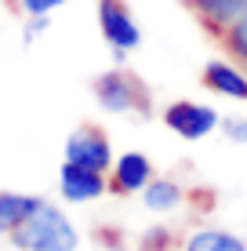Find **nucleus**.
I'll return each instance as SVG.
<instances>
[{
	"instance_id": "12",
	"label": "nucleus",
	"mask_w": 247,
	"mask_h": 251,
	"mask_svg": "<svg viewBox=\"0 0 247 251\" xmlns=\"http://www.w3.org/2000/svg\"><path fill=\"white\" fill-rule=\"evenodd\" d=\"M138 197H142V204H146L149 211H175V207L185 201V189L178 182H171V178H153Z\"/></svg>"
},
{
	"instance_id": "8",
	"label": "nucleus",
	"mask_w": 247,
	"mask_h": 251,
	"mask_svg": "<svg viewBox=\"0 0 247 251\" xmlns=\"http://www.w3.org/2000/svg\"><path fill=\"white\" fill-rule=\"evenodd\" d=\"M178 4L189 7V15L200 22L203 33H211V37H222V33L240 19L244 4L247 0H178Z\"/></svg>"
},
{
	"instance_id": "4",
	"label": "nucleus",
	"mask_w": 247,
	"mask_h": 251,
	"mask_svg": "<svg viewBox=\"0 0 247 251\" xmlns=\"http://www.w3.org/2000/svg\"><path fill=\"white\" fill-rule=\"evenodd\" d=\"M160 120H164L167 131H175L178 138H185V142H200V138H207L222 124V117H218L215 106H200V102H185V99L164 106Z\"/></svg>"
},
{
	"instance_id": "7",
	"label": "nucleus",
	"mask_w": 247,
	"mask_h": 251,
	"mask_svg": "<svg viewBox=\"0 0 247 251\" xmlns=\"http://www.w3.org/2000/svg\"><path fill=\"white\" fill-rule=\"evenodd\" d=\"M153 182V164L146 153H120L109 168V193L135 197Z\"/></svg>"
},
{
	"instance_id": "2",
	"label": "nucleus",
	"mask_w": 247,
	"mask_h": 251,
	"mask_svg": "<svg viewBox=\"0 0 247 251\" xmlns=\"http://www.w3.org/2000/svg\"><path fill=\"white\" fill-rule=\"evenodd\" d=\"M95 102L98 109L106 113H116V117H138V120H149L153 117V95H149V84L142 80L135 69L127 66H113L95 80Z\"/></svg>"
},
{
	"instance_id": "1",
	"label": "nucleus",
	"mask_w": 247,
	"mask_h": 251,
	"mask_svg": "<svg viewBox=\"0 0 247 251\" xmlns=\"http://www.w3.org/2000/svg\"><path fill=\"white\" fill-rule=\"evenodd\" d=\"M11 244L19 251H76L80 233L69 222V215L51 201H40L37 211L11 233Z\"/></svg>"
},
{
	"instance_id": "13",
	"label": "nucleus",
	"mask_w": 247,
	"mask_h": 251,
	"mask_svg": "<svg viewBox=\"0 0 247 251\" xmlns=\"http://www.w3.org/2000/svg\"><path fill=\"white\" fill-rule=\"evenodd\" d=\"M218 44L225 48V55L233 58V62H240L247 69V4H244V11H240V19H236L229 29L218 37Z\"/></svg>"
},
{
	"instance_id": "9",
	"label": "nucleus",
	"mask_w": 247,
	"mask_h": 251,
	"mask_svg": "<svg viewBox=\"0 0 247 251\" xmlns=\"http://www.w3.org/2000/svg\"><path fill=\"white\" fill-rule=\"evenodd\" d=\"M200 84H203L207 91L222 95V99L247 102V69H236L233 62H225V58H215V62L203 66Z\"/></svg>"
},
{
	"instance_id": "6",
	"label": "nucleus",
	"mask_w": 247,
	"mask_h": 251,
	"mask_svg": "<svg viewBox=\"0 0 247 251\" xmlns=\"http://www.w3.org/2000/svg\"><path fill=\"white\" fill-rule=\"evenodd\" d=\"M58 189H62V197L69 204H88V201H98V197L109 193V175L66 160L62 171H58Z\"/></svg>"
},
{
	"instance_id": "3",
	"label": "nucleus",
	"mask_w": 247,
	"mask_h": 251,
	"mask_svg": "<svg viewBox=\"0 0 247 251\" xmlns=\"http://www.w3.org/2000/svg\"><path fill=\"white\" fill-rule=\"evenodd\" d=\"M98 29L116 58H124L127 51L142 44V25L135 22L127 0H98Z\"/></svg>"
},
{
	"instance_id": "11",
	"label": "nucleus",
	"mask_w": 247,
	"mask_h": 251,
	"mask_svg": "<svg viewBox=\"0 0 247 251\" xmlns=\"http://www.w3.org/2000/svg\"><path fill=\"white\" fill-rule=\"evenodd\" d=\"M182 251H247V240L236 237L233 229H218V226H203L197 233H189Z\"/></svg>"
},
{
	"instance_id": "15",
	"label": "nucleus",
	"mask_w": 247,
	"mask_h": 251,
	"mask_svg": "<svg viewBox=\"0 0 247 251\" xmlns=\"http://www.w3.org/2000/svg\"><path fill=\"white\" fill-rule=\"evenodd\" d=\"M218 131H222L229 142H247V120L244 117H225L222 124H218Z\"/></svg>"
},
{
	"instance_id": "5",
	"label": "nucleus",
	"mask_w": 247,
	"mask_h": 251,
	"mask_svg": "<svg viewBox=\"0 0 247 251\" xmlns=\"http://www.w3.org/2000/svg\"><path fill=\"white\" fill-rule=\"evenodd\" d=\"M66 160L84 164V168H95V171H106V175H109L116 153H113L109 135L102 131L98 124H80L69 138H66Z\"/></svg>"
},
{
	"instance_id": "10",
	"label": "nucleus",
	"mask_w": 247,
	"mask_h": 251,
	"mask_svg": "<svg viewBox=\"0 0 247 251\" xmlns=\"http://www.w3.org/2000/svg\"><path fill=\"white\" fill-rule=\"evenodd\" d=\"M44 197H33V193H7L0 189V237H11L15 229L37 211V204Z\"/></svg>"
},
{
	"instance_id": "14",
	"label": "nucleus",
	"mask_w": 247,
	"mask_h": 251,
	"mask_svg": "<svg viewBox=\"0 0 247 251\" xmlns=\"http://www.w3.org/2000/svg\"><path fill=\"white\" fill-rule=\"evenodd\" d=\"M22 4V15L25 19H51L66 0H19Z\"/></svg>"
}]
</instances>
